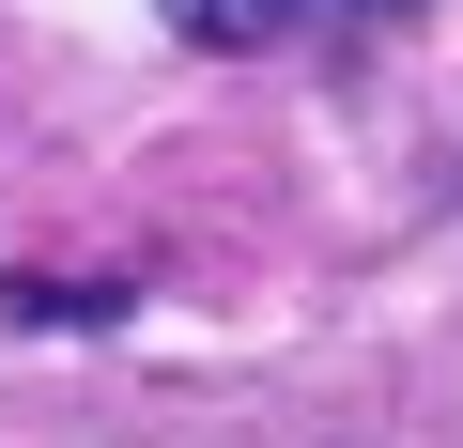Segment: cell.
<instances>
[{"label": "cell", "instance_id": "obj_1", "mask_svg": "<svg viewBox=\"0 0 463 448\" xmlns=\"http://www.w3.org/2000/svg\"><path fill=\"white\" fill-rule=\"evenodd\" d=\"M417 0H170L185 47H340V32H386Z\"/></svg>", "mask_w": 463, "mask_h": 448}, {"label": "cell", "instance_id": "obj_2", "mask_svg": "<svg viewBox=\"0 0 463 448\" xmlns=\"http://www.w3.org/2000/svg\"><path fill=\"white\" fill-rule=\"evenodd\" d=\"M0 310H16V325H109L124 294L109 279H0Z\"/></svg>", "mask_w": 463, "mask_h": 448}]
</instances>
